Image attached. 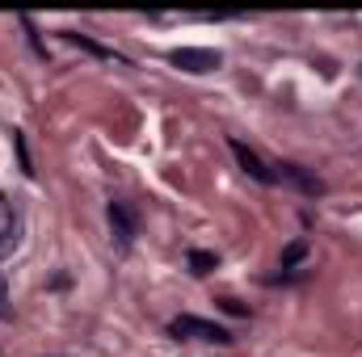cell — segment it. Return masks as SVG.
Instances as JSON below:
<instances>
[{
    "mask_svg": "<svg viewBox=\"0 0 362 357\" xmlns=\"http://www.w3.org/2000/svg\"><path fill=\"white\" fill-rule=\"evenodd\" d=\"M169 332H173V337H185V341H211V345H228V341H232L228 328H219V324H211V320H198V315H177V320L169 324Z\"/></svg>",
    "mask_w": 362,
    "mask_h": 357,
    "instance_id": "6da1fadb",
    "label": "cell"
},
{
    "mask_svg": "<svg viewBox=\"0 0 362 357\" xmlns=\"http://www.w3.org/2000/svg\"><path fill=\"white\" fill-rule=\"evenodd\" d=\"M169 59L177 63L181 72H194V76H202V72H215V68L223 63V55H219V51H206V47H177Z\"/></svg>",
    "mask_w": 362,
    "mask_h": 357,
    "instance_id": "7a4b0ae2",
    "label": "cell"
},
{
    "mask_svg": "<svg viewBox=\"0 0 362 357\" xmlns=\"http://www.w3.org/2000/svg\"><path fill=\"white\" fill-rule=\"evenodd\" d=\"M110 227H114V236H118V244L122 248H131V240H135V231H139V223H135V210L127 206V202H110Z\"/></svg>",
    "mask_w": 362,
    "mask_h": 357,
    "instance_id": "3957f363",
    "label": "cell"
},
{
    "mask_svg": "<svg viewBox=\"0 0 362 357\" xmlns=\"http://www.w3.org/2000/svg\"><path fill=\"white\" fill-rule=\"evenodd\" d=\"M228 147H232V156H236V164H240V169H245V173H249L253 181H262V185H270V181H278V177L270 173V169L262 164V156H257V152H253L249 143H240V139H232Z\"/></svg>",
    "mask_w": 362,
    "mask_h": 357,
    "instance_id": "277c9868",
    "label": "cell"
},
{
    "mask_svg": "<svg viewBox=\"0 0 362 357\" xmlns=\"http://www.w3.org/2000/svg\"><path fill=\"white\" fill-rule=\"evenodd\" d=\"M64 38L72 42V47H81V51H89V55H97V59H118L110 47H101V42H93L89 34H76V30H64Z\"/></svg>",
    "mask_w": 362,
    "mask_h": 357,
    "instance_id": "5b68a950",
    "label": "cell"
},
{
    "mask_svg": "<svg viewBox=\"0 0 362 357\" xmlns=\"http://www.w3.org/2000/svg\"><path fill=\"white\" fill-rule=\"evenodd\" d=\"M185 261H189V273H198V277H206L211 269L219 265V257H215V253H206V248H194Z\"/></svg>",
    "mask_w": 362,
    "mask_h": 357,
    "instance_id": "8992f818",
    "label": "cell"
},
{
    "mask_svg": "<svg viewBox=\"0 0 362 357\" xmlns=\"http://www.w3.org/2000/svg\"><path fill=\"white\" fill-rule=\"evenodd\" d=\"M303 257H308V240H291V244L282 248V269H295Z\"/></svg>",
    "mask_w": 362,
    "mask_h": 357,
    "instance_id": "52a82bcc",
    "label": "cell"
},
{
    "mask_svg": "<svg viewBox=\"0 0 362 357\" xmlns=\"http://www.w3.org/2000/svg\"><path fill=\"white\" fill-rule=\"evenodd\" d=\"M223 311H228V315H245V307H240L236 298H223Z\"/></svg>",
    "mask_w": 362,
    "mask_h": 357,
    "instance_id": "ba28073f",
    "label": "cell"
}]
</instances>
